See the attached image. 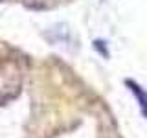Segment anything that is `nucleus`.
Instances as JSON below:
<instances>
[{"label":"nucleus","instance_id":"1","mask_svg":"<svg viewBox=\"0 0 147 138\" xmlns=\"http://www.w3.org/2000/svg\"><path fill=\"white\" fill-rule=\"evenodd\" d=\"M129 87H131V90L134 92V96L138 98V101H140L142 110H144V114L147 116V92H144L138 85H134V83H131V81H129Z\"/></svg>","mask_w":147,"mask_h":138}]
</instances>
